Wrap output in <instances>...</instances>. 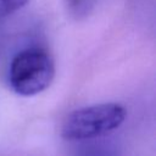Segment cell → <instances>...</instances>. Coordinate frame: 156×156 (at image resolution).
<instances>
[{"instance_id":"4","label":"cell","mask_w":156,"mask_h":156,"mask_svg":"<svg viewBox=\"0 0 156 156\" xmlns=\"http://www.w3.org/2000/svg\"><path fill=\"white\" fill-rule=\"evenodd\" d=\"M28 0H0V20L22 9Z\"/></svg>"},{"instance_id":"3","label":"cell","mask_w":156,"mask_h":156,"mask_svg":"<svg viewBox=\"0 0 156 156\" xmlns=\"http://www.w3.org/2000/svg\"><path fill=\"white\" fill-rule=\"evenodd\" d=\"M66 7L76 20L85 18L94 10L96 0H65Z\"/></svg>"},{"instance_id":"1","label":"cell","mask_w":156,"mask_h":156,"mask_svg":"<svg viewBox=\"0 0 156 156\" xmlns=\"http://www.w3.org/2000/svg\"><path fill=\"white\" fill-rule=\"evenodd\" d=\"M127 111L119 104H98L71 112L61 134L67 140H85L117 129L126 119Z\"/></svg>"},{"instance_id":"2","label":"cell","mask_w":156,"mask_h":156,"mask_svg":"<svg viewBox=\"0 0 156 156\" xmlns=\"http://www.w3.org/2000/svg\"><path fill=\"white\" fill-rule=\"evenodd\" d=\"M55 66L50 55L37 48L18 52L11 61L9 82L20 95L32 96L45 90L52 82Z\"/></svg>"}]
</instances>
